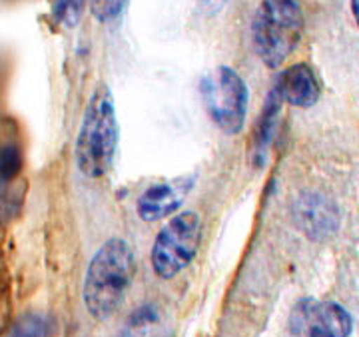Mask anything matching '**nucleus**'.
Returning a JSON list of instances; mask_svg holds the SVG:
<instances>
[{
    "mask_svg": "<svg viewBox=\"0 0 359 337\" xmlns=\"http://www.w3.org/2000/svg\"><path fill=\"white\" fill-rule=\"evenodd\" d=\"M134 275V254L126 240L110 238L90 261L84 280V303L92 317L108 319L128 291Z\"/></svg>",
    "mask_w": 359,
    "mask_h": 337,
    "instance_id": "1",
    "label": "nucleus"
},
{
    "mask_svg": "<svg viewBox=\"0 0 359 337\" xmlns=\"http://www.w3.org/2000/svg\"><path fill=\"white\" fill-rule=\"evenodd\" d=\"M118 148V118L112 92L96 86L76 138V166L88 178H102L114 164Z\"/></svg>",
    "mask_w": 359,
    "mask_h": 337,
    "instance_id": "2",
    "label": "nucleus"
},
{
    "mask_svg": "<svg viewBox=\"0 0 359 337\" xmlns=\"http://www.w3.org/2000/svg\"><path fill=\"white\" fill-rule=\"evenodd\" d=\"M200 96L208 116L224 134L244 130L250 92L244 78L230 66H218L200 80Z\"/></svg>",
    "mask_w": 359,
    "mask_h": 337,
    "instance_id": "3",
    "label": "nucleus"
},
{
    "mask_svg": "<svg viewBox=\"0 0 359 337\" xmlns=\"http://www.w3.org/2000/svg\"><path fill=\"white\" fill-rule=\"evenodd\" d=\"M202 220L196 212H182L168 221L152 246V268L158 277L172 280L184 272L198 254Z\"/></svg>",
    "mask_w": 359,
    "mask_h": 337,
    "instance_id": "4",
    "label": "nucleus"
},
{
    "mask_svg": "<svg viewBox=\"0 0 359 337\" xmlns=\"http://www.w3.org/2000/svg\"><path fill=\"white\" fill-rule=\"evenodd\" d=\"M304 18H290L259 4L252 20V42L259 60L268 68H280L299 44Z\"/></svg>",
    "mask_w": 359,
    "mask_h": 337,
    "instance_id": "5",
    "label": "nucleus"
},
{
    "mask_svg": "<svg viewBox=\"0 0 359 337\" xmlns=\"http://www.w3.org/2000/svg\"><path fill=\"white\" fill-rule=\"evenodd\" d=\"M353 319L335 301L299 299L290 313V333L294 337H349Z\"/></svg>",
    "mask_w": 359,
    "mask_h": 337,
    "instance_id": "6",
    "label": "nucleus"
},
{
    "mask_svg": "<svg viewBox=\"0 0 359 337\" xmlns=\"http://www.w3.org/2000/svg\"><path fill=\"white\" fill-rule=\"evenodd\" d=\"M295 226L309 240H327L339 228V209L332 198L320 192H304L294 204Z\"/></svg>",
    "mask_w": 359,
    "mask_h": 337,
    "instance_id": "7",
    "label": "nucleus"
},
{
    "mask_svg": "<svg viewBox=\"0 0 359 337\" xmlns=\"http://www.w3.org/2000/svg\"><path fill=\"white\" fill-rule=\"evenodd\" d=\"M194 178H176V180L154 184L138 198V216L144 221H158L178 212L186 195L190 194Z\"/></svg>",
    "mask_w": 359,
    "mask_h": 337,
    "instance_id": "8",
    "label": "nucleus"
},
{
    "mask_svg": "<svg viewBox=\"0 0 359 337\" xmlns=\"http://www.w3.org/2000/svg\"><path fill=\"white\" fill-rule=\"evenodd\" d=\"M273 90L282 98V102H287L295 108H311L320 100L321 84L313 68L306 62L287 66L280 76L276 78Z\"/></svg>",
    "mask_w": 359,
    "mask_h": 337,
    "instance_id": "9",
    "label": "nucleus"
},
{
    "mask_svg": "<svg viewBox=\"0 0 359 337\" xmlns=\"http://www.w3.org/2000/svg\"><path fill=\"white\" fill-rule=\"evenodd\" d=\"M160 311L156 305H142L128 317L120 337H158L160 333Z\"/></svg>",
    "mask_w": 359,
    "mask_h": 337,
    "instance_id": "10",
    "label": "nucleus"
},
{
    "mask_svg": "<svg viewBox=\"0 0 359 337\" xmlns=\"http://www.w3.org/2000/svg\"><path fill=\"white\" fill-rule=\"evenodd\" d=\"M282 98L278 96V92L269 90L268 100H266V108H264V116L259 122V136H257V146L266 148L276 130V120L280 116V108H282Z\"/></svg>",
    "mask_w": 359,
    "mask_h": 337,
    "instance_id": "11",
    "label": "nucleus"
},
{
    "mask_svg": "<svg viewBox=\"0 0 359 337\" xmlns=\"http://www.w3.org/2000/svg\"><path fill=\"white\" fill-rule=\"evenodd\" d=\"M22 170V152L14 142L0 146V181H13Z\"/></svg>",
    "mask_w": 359,
    "mask_h": 337,
    "instance_id": "12",
    "label": "nucleus"
},
{
    "mask_svg": "<svg viewBox=\"0 0 359 337\" xmlns=\"http://www.w3.org/2000/svg\"><path fill=\"white\" fill-rule=\"evenodd\" d=\"M128 2L130 0H90V11L98 22L108 25V22L118 20L124 14Z\"/></svg>",
    "mask_w": 359,
    "mask_h": 337,
    "instance_id": "13",
    "label": "nucleus"
},
{
    "mask_svg": "<svg viewBox=\"0 0 359 337\" xmlns=\"http://www.w3.org/2000/svg\"><path fill=\"white\" fill-rule=\"evenodd\" d=\"M48 333V322L39 313H26L20 317L13 329L11 337H44Z\"/></svg>",
    "mask_w": 359,
    "mask_h": 337,
    "instance_id": "14",
    "label": "nucleus"
},
{
    "mask_svg": "<svg viewBox=\"0 0 359 337\" xmlns=\"http://www.w3.org/2000/svg\"><path fill=\"white\" fill-rule=\"evenodd\" d=\"M80 11H82V0H52V16L60 25H76Z\"/></svg>",
    "mask_w": 359,
    "mask_h": 337,
    "instance_id": "15",
    "label": "nucleus"
},
{
    "mask_svg": "<svg viewBox=\"0 0 359 337\" xmlns=\"http://www.w3.org/2000/svg\"><path fill=\"white\" fill-rule=\"evenodd\" d=\"M264 4H268L271 11L276 13L292 16V18H304L302 13V0H262Z\"/></svg>",
    "mask_w": 359,
    "mask_h": 337,
    "instance_id": "16",
    "label": "nucleus"
},
{
    "mask_svg": "<svg viewBox=\"0 0 359 337\" xmlns=\"http://www.w3.org/2000/svg\"><path fill=\"white\" fill-rule=\"evenodd\" d=\"M228 0H200L202 8H204L208 14H218L224 6H226Z\"/></svg>",
    "mask_w": 359,
    "mask_h": 337,
    "instance_id": "17",
    "label": "nucleus"
},
{
    "mask_svg": "<svg viewBox=\"0 0 359 337\" xmlns=\"http://www.w3.org/2000/svg\"><path fill=\"white\" fill-rule=\"evenodd\" d=\"M351 13H353L355 20H358V0H351Z\"/></svg>",
    "mask_w": 359,
    "mask_h": 337,
    "instance_id": "18",
    "label": "nucleus"
}]
</instances>
